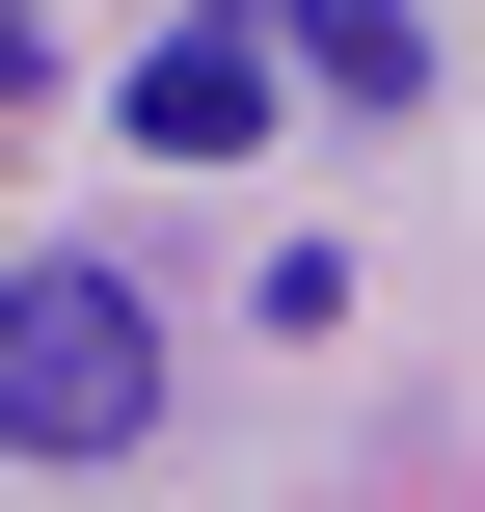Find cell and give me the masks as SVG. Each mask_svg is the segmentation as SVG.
I'll return each instance as SVG.
<instances>
[{"label":"cell","instance_id":"obj_3","mask_svg":"<svg viewBox=\"0 0 485 512\" xmlns=\"http://www.w3.org/2000/svg\"><path fill=\"white\" fill-rule=\"evenodd\" d=\"M270 27H297V54L351 81V108H405V81H432V27H405V0H270Z\"/></svg>","mask_w":485,"mask_h":512},{"label":"cell","instance_id":"obj_1","mask_svg":"<svg viewBox=\"0 0 485 512\" xmlns=\"http://www.w3.org/2000/svg\"><path fill=\"white\" fill-rule=\"evenodd\" d=\"M0 459L27 486H108V459H162V297L135 270H0Z\"/></svg>","mask_w":485,"mask_h":512},{"label":"cell","instance_id":"obj_2","mask_svg":"<svg viewBox=\"0 0 485 512\" xmlns=\"http://www.w3.org/2000/svg\"><path fill=\"white\" fill-rule=\"evenodd\" d=\"M108 108H135V162H243V135H270V0H216V27H162V54L108 81Z\"/></svg>","mask_w":485,"mask_h":512}]
</instances>
